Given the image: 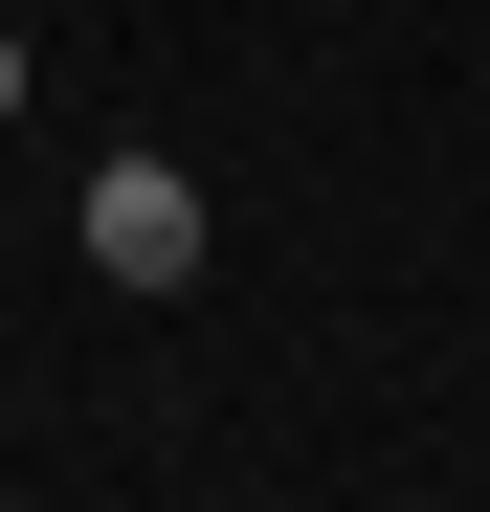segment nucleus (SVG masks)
Returning a JSON list of instances; mask_svg holds the SVG:
<instances>
[{
  "instance_id": "1",
  "label": "nucleus",
  "mask_w": 490,
  "mask_h": 512,
  "mask_svg": "<svg viewBox=\"0 0 490 512\" xmlns=\"http://www.w3.org/2000/svg\"><path fill=\"white\" fill-rule=\"evenodd\" d=\"M90 268L112 290H201V179H179V156H112V179H90Z\"/></svg>"
},
{
  "instance_id": "2",
  "label": "nucleus",
  "mask_w": 490,
  "mask_h": 512,
  "mask_svg": "<svg viewBox=\"0 0 490 512\" xmlns=\"http://www.w3.org/2000/svg\"><path fill=\"white\" fill-rule=\"evenodd\" d=\"M0 112H23V23H0Z\"/></svg>"
}]
</instances>
